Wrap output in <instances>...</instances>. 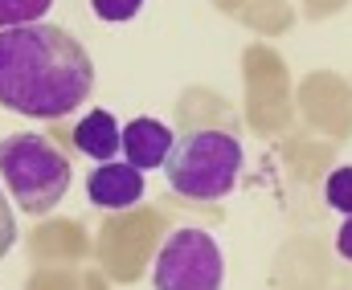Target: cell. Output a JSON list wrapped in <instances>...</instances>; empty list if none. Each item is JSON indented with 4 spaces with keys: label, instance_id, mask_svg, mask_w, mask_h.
I'll return each mask as SVG.
<instances>
[{
    "label": "cell",
    "instance_id": "ba28073f",
    "mask_svg": "<svg viewBox=\"0 0 352 290\" xmlns=\"http://www.w3.org/2000/svg\"><path fill=\"white\" fill-rule=\"evenodd\" d=\"M50 8H54V0H0V29L37 25Z\"/></svg>",
    "mask_w": 352,
    "mask_h": 290
},
{
    "label": "cell",
    "instance_id": "277c9868",
    "mask_svg": "<svg viewBox=\"0 0 352 290\" xmlns=\"http://www.w3.org/2000/svg\"><path fill=\"white\" fill-rule=\"evenodd\" d=\"M221 282H226V258L205 229H176L160 245V258L152 266L156 290H221Z\"/></svg>",
    "mask_w": 352,
    "mask_h": 290
},
{
    "label": "cell",
    "instance_id": "5b68a950",
    "mask_svg": "<svg viewBox=\"0 0 352 290\" xmlns=\"http://www.w3.org/2000/svg\"><path fill=\"white\" fill-rule=\"evenodd\" d=\"M173 127L144 114V119H131L127 127H119V152H123V164H131L135 172H152L168 160V147H173Z\"/></svg>",
    "mask_w": 352,
    "mask_h": 290
},
{
    "label": "cell",
    "instance_id": "7c38bea8",
    "mask_svg": "<svg viewBox=\"0 0 352 290\" xmlns=\"http://www.w3.org/2000/svg\"><path fill=\"white\" fill-rule=\"evenodd\" d=\"M336 250H340V258L352 262V213L344 217V225H340V233H336Z\"/></svg>",
    "mask_w": 352,
    "mask_h": 290
},
{
    "label": "cell",
    "instance_id": "3957f363",
    "mask_svg": "<svg viewBox=\"0 0 352 290\" xmlns=\"http://www.w3.org/2000/svg\"><path fill=\"white\" fill-rule=\"evenodd\" d=\"M0 180L29 217H41L62 204L74 172H70V160L45 135L16 131L0 139Z\"/></svg>",
    "mask_w": 352,
    "mask_h": 290
},
{
    "label": "cell",
    "instance_id": "6da1fadb",
    "mask_svg": "<svg viewBox=\"0 0 352 290\" xmlns=\"http://www.w3.org/2000/svg\"><path fill=\"white\" fill-rule=\"evenodd\" d=\"M94 90V62L62 25L0 29V106L25 119L74 114Z\"/></svg>",
    "mask_w": 352,
    "mask_h": 290
},
{
    "label": "cell",
    "instance_id": "8992f818",
    "mask_svg": "<svg viewBox=\"0 0 352 290\" xmlns=\"http://www.w3.org/2000/svg\"><path fill=\"white\" fill-rule=\"evenodd\" d=\"M144 193H148L144 189V172H135L123 160L94 164V172L87 176V196L98 208H131V204L144 200Z\"/></svg>",
    "mask_w": 352,
    "mask_h": 290
},
{
    "label": "cell",
    "instance_id": "52a82bcc",
    "mask_svg": "<svg viewBox=\"0 0 352 290\" xmlns=\"http://www.w3.org/2000/svg\"><path fill=\"white\" fill-rule=\"evenodd\" d=\"M74 147L90 156L94 164H107L119 156V123L111 110H90L87 119L74 127Z\"/></svg>",
    "mask_w": 352,
    "mask_h": 290
},
{
    "label": "cell",
    "instance_id": "30bf717a",
    "mask_svg": "<svg viewBox=\"0 0 352 290\" xmlns=\"http://www.w3.org/2000/svg\"><path fill=\"white\" fill-rule=\"evenodd\" d=\"M90 8H94V16H98V21L119 25V21H131V16L144 8V0H90Z\"/></svg>",
    "mask_w": 352,
    "mask_h": 290
},
{
    "label": "cell",
    "instance_id": "7a4b0ae2",
    "mask_svg": "<svg viewBox=\"0 0 352 290\" xmlns=\"http://www.w3.org/2000/svg\"><path fill=\"white\" fill-rule=\"evenodd\" d=\"M160 168L176 196L209 204V200H221L234 193V184L242 176V143L230 131H213V127L188 131V135L173 139L168 160Z\"/></svg>",
    "mask_w": 352,
    "mask_h": 290
},
{
    "label": "cell",
    "instance_id": "8fae6325",
    "mask_svg": "<svg viewBox=\"0 0 352 290\" xmlns=\"http://www.w3.org/2000/svg\"><path fill=\"white\" fill-rule=\"evenodd\" d=\"M12 241H16V217H12V204H8V196L0 189V262L8 258Z\"/></svg>",
    "mask_w": 352,
    "mask_h": 290
},
{
    "label": "cell",
    "instance_id": "9c48e42d",
    "mask_svg": "<svg viewBox=\"0 0 352 290\" xmlns=\"http://www.w3.org/2000/svg\"><path fill=\"white\" fill-rule=\"evenodd\" d=\"M324 200H328V208H336V213H352V164L344 168H336L328 180H324Z\"/></svg>",
    "mask_w": 352,
    "mask_h": 290
}]
</instances>
